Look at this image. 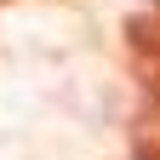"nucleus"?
Masks as SVG:
<instances>
[{
	"label": "nucleus",
	"mask_w": 160,
	"mask_h": 160,
	"mask_svg": "<svg viewBox=\"0 0 160 160\" xmlns=\"http://www.w3.org/2000/svg\"><path fill=\"white\" fill-rule=\"evenodd\" d=\"M132 160H160V132L137 126V132H132Z\"/></svg>",
	"instance_id": "nucleus-2"
},
{
	"label": "nucleus",
	"mask_w": 160,
	"mask_h": 160,
	"mask_svg": "<svg viewBox=\"0 0 160 160\" xmlns=\"http://www.w3.org/2000/svg\"><path fill=\"white\" fill-rule=\"evenodd\" d=\"M0 6H6V0H0Z\"/></svg>",
	"instance_id": "nucleus-3"
},
{
	"label": "nucleus",
	"mask_w": 160,
	"mask_h": 160,
	"mask_svg": "<svg viewBox=\"0 0 160 160\" xmlns=\"http://www.w3.org/2000/svg\"><path fill=\"white\" fill-rule=\"evenodd\" d=\"M126 46H132V57H137V69H143V86L160 97V0L126 23Z\"/></svg>",
	"instance_id": "nucleus-1"
}]
</instances>
